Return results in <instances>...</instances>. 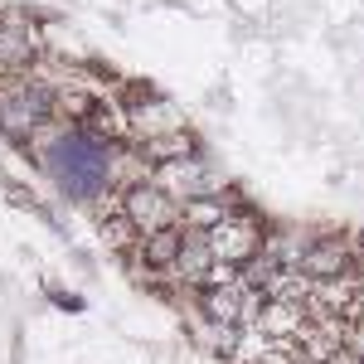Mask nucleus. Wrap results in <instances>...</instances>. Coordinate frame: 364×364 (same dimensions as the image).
<instances>
[{
  "instance_id": "1",
  "label": "nucleus",
  "mask_w": 364,
  "mask_h": 364,
  "mask_svg": "<svg viewBox=\"0 0 364 364\" xmlns=\"http://www.w3.org/2000/svg\"><path fill=\"white\" fill-rule=\"evenodd\" d=\"M44 141V166L63 180V190L78 199H97V190H107V156H112V136H92L83 127H58ZM112 195V190H107Z\"/></svg>"
},
{
  "instance_id": "5",
  "label": "nucleus",
  "mask_w": 364,
  "mask_h": 364,
  "mask_svg": "<svg viewBox=\"0 0 364 364\" xmlns=\"http://www.w3.org/2000/svg\"><path fill=\"white\" fill-rule=\"evenodd\" d=\"M267 243V228L257 224L252 214H228L219 228H209V248H214V262H228V267H248L252 257Z\"/></svg>"
},
{
  "instance_id": "8",
  "label": "nucleus",
  "mask_w": 364,
  "mask_h": 364,
  "mask_svg": "<svg viewBox=\"0 0 364 364\" xmlns=\"http://www.w3.org/2000/svg\"><path fill=\"white\" fill-rule=\"evenodd\" d=\"M156 175V161L146 156V146H127V141H112V156H107V190L112 195H127L136 185H151Z\"/></svg>"
},
{
  "instance_id": "13",
  "label": "nucleus",
  "mask_w": 364,
  "mask_h": 364,
  "mask_svg": "<svg viewBox=\"0 0 364 364\" xmlns=\"http://www.w3.org/2000/svg\"><path fill=\"white\" fill-rule=\"evenodd\" d=\"M360 364H364V360H360Z\"/></svg>"
},
{
  "instance_id": "7",
  "label": "nucleus",
  "mask_w": 364,
  "mask_h": 364,
  "mask_svg": "<svg viewBox=\"0 0 364 364\" xmlns=\"http://www.w3.org/2000/svg\"><path fill=\"white\" fill-rule=\"evenodd\" d=\"M306 326H311V311H306L301 296H267L262 311H257V326H252V331H262L267 340H277V345H291V350H296V340H301Z\"/></svg>"
},
{
  "instance_id": "2",
  "label": "nucleus",
  "mask_w": 364,
  "mask_h": 364,
  "mask_svg": "<svg viewBox=\"0 0 364 364\" xmlns=\"http://www.w3.org/2000/svg\"><path fill=\"white\" fill-rule=\"evenodd\" d=\"M54 112V92L39 87L29 73H5L0 78V132H10L15 141H29L44 117Z\"/></svg>"
},
{
  "instance_id": "6",
  "label": "nucleus",
  "mask_w": 364,
  "mask_h": 364,
  "mask_svg": "<svg viewBox=\"0 0 364 364\" xmlns=\"http://www.w3.org/2000/svg\"><path fill=\"white\" fill-rule=\"evenodd\" d=\"M151 185H161L175 204H190V199H214L219 195V175L204 166L199 156H185V161H170V166H156Z\"/></svg>"
},
{
  "instance_id": "4",
  "label": "nucleus",
  "mask_w": 364,
  "mask_h": 364,
  "mask_svg": "<svg viewBox=\"0 0 364 364\" xmlns=\"http://www.w3.org/2000/svg\"><path fill=\"white\" fill-rule=\"evenodd\" d=\"M117 214L136 228V238H156L166 228H180V204L161 185H136V190L117 195Z\"/></svg>"
},
{
  "instance_id": "11",
  "label": "nucleus",
  "mask_w": 364,
  "mask_h": 364,
  "mask_svg": "<svg viewBox=\"0 0 364 364\" xmlns=\"http://www.w3.org/2000/svg\"><path fill=\"white\" fill-rule=\"evenodd\" d=\"M180 243H185V228H166V233H156V238H141L132 257L146 262L151 272H166L170 277V267H175V257H180Z\"/></svg>"
},
{
  "instance_id": "10",
  "label": "nucleus",
  "mask_w": 364,
  "mask_h": 364,
  "mask_svg": "<svg viewBox=\"0 0 364 364\" xmlns=\"http://www.w3.org/2000/svg\"><path fill=\"white\" fill-rule=\"evenodd\" d=\"M39 54V34L29 25H0V78L5 73H29Z\"/></svg>"
},
{
  "instance_id": "9",
  "label": "nucleus",
  "mask_w": 364,
  "mask_h": 364,
  "mask_svg": "<svg viewBox=\"0 0 364 364\" xmlns=\"http://www.w3.org/2000/svg\"><path fill=\"white\" fill-rule=\"evenodd\" d=\"M214 248H209V233H190L185 228V243H180V257H175V267H170V277L185 282V287H209V277H214Z\"/></svg>"
},
{
  "instance_id": "12",
  "label": "nucleus",
  "mask_w": 364,
  "mask_h": 364,
  "mask_svg": "<svg viewBox=\"0 0 364 364\" xmlns=\"http://www.w3.org/2000/svg\"><path fill=\"white\" fill-rule=\"evenodd\" d=\"M132 132H141V141H156V136H170V132H185L180 112H170V102H156V107H136L127 117Z\"/></svg>"
},
{
  "instance_id": "3",
  "label": "nucleus",
  "mask_w": 364,
  "mask_h": 364,
  "mask_svg": "<svg viewBox=\"0 0 364 364\" xmlns=\"http://www.w3.org/2000/svg\"><path fill=\"white\" fill-rule=\"evenodd\" d=\"M262 291L248 287L243 277L224 282V287H209V291H199V316L204 321H214V326H233V331H248L257 326V311H262Z\"/></svg>"
}]
</instances>
